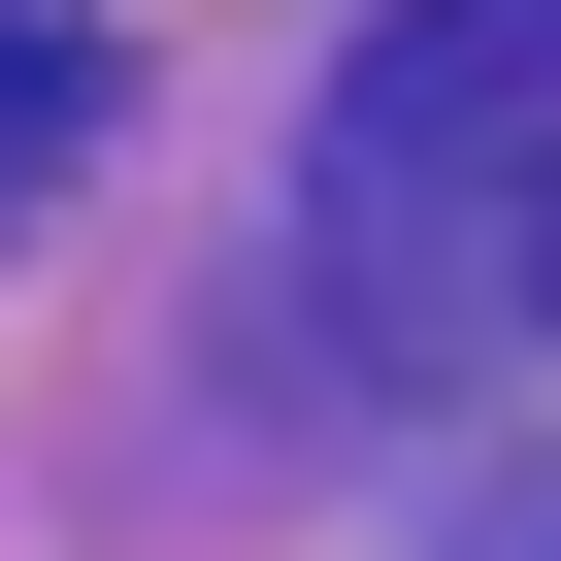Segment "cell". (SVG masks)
<instances>
[{
  "label": "cell",
  "instance_id": "cell-1",
  "mask_svg": "<svg viewBox=\"0 0 561 561\" xmlns=\"http://www.w3.org/2000/svg\"><path fill=\"white\" fill-rule=\"evenodd\" d=\"M528 133H561V0H430V34L331 100V231H364V298H430V231H495V298H528Z\"/></svg>",
  "mask_w": 561,
  "mask_h": 561
},
{
  "label": "cell",
  "instance_id": "cell-2",
  "mask_svg": "<svg viewBox=\"0 0 561 561\" xmlns=\"http://www.w3.org/2000/svg\"><path fill=\"white\" fill-rule=\"evenodd\" d=\"M67 165H100V34H67V0H0V231H34Z\"/></svg>",
  "mask_w": 561,
  "mask_h": 561
},
{
  "label": "cell",
  "instance_id": "cell-3",
  "mask_svg": "<svg viewBox=\"0 0 561 561\" xmlns=\"http://www.w3.org/2000/svg\"><path fill=\"white\" fill-rule=\"evenodd\" d=\"M528 331H561V133H528Z\"/></svg>",
  "mask_w": 561,
  "mask_h": 561
}]
</instances>
